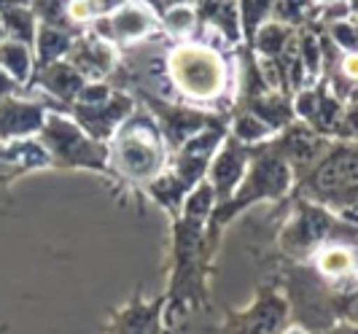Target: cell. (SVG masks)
<instances>
[{
    "mask_svg": "<svg viewBox=\"0 0 358 334\" xmlns=\"http://www.w3.org/2000/svg\"><path fill=\"white\" fill-rule=\"evenodd\" d=\"M318 270H321V275L331 278V281L348 278L350 272L358 270V251H350V248L342 246L323 248L318 253Z\"/></svg>",
    "mask_w": 358,
    "mask_h": 334,
    "instance_id": "obj_3",
    "label": "cell"
},
{
    "mask_svg": "<svg viewBox=\"0 0 358 334\" xmlns=\"http://www.w3.org/2000/svg\"><path fill=\"white\" fill-rule=\"evenodd\" d=\"M119 157H122L127 173L135 178L151 176L159 165V151L143 130H129L127 132V138H122V146H119Z\"/></svg>",
    "mask_w": 358,
    "mask_h": 334,
    "instance_id": "obj_2",
    "label": "cell"
},
{
    "mask_svg": "<svg viewBox=\"0 0 358 334\" xmlns=\"http://www.w3.org/2000/svg\"><path fill=\"white\" fill-rule=\"evenodd\" d=\"M342 73H345L350 81H358V54L356 52H350L342 60Z\"/></svg>",
    "mask_w": 358,
    "mask_h": 334,
    "instance_id": "obj_6",
    "label": "cell"
},
{
    "mask_svg": "<svg viewBox=\"0 0 358 334\" xmlns=\"http://www.w3.org/2000/svg\"><path fill=\"white\" fill-rule=\"evenodd\" d=\"M0 62L14 73V76H19V78H24V76H27V54L22 52L19 46H8V49H3V52H0Z\"/></svg>",
    "mask_w": 358,
    "mask_h": 334,
    "instance_id": "obj_4",
    "label": "cell"
},
{
    "mask_svg": "<svg viewBox=\"0 0 358 334\" xmlns=\"http://www.w3.org/2000/svg\"><path fill=\"white\" fill-rule=\"evenodd\" d=\"M92 14V0H71V17L87 19Z\"/></svg>",
    "mask_w": 358,
    "mask_h": 334,
    "instance_id": "obj_7",
    "label": "cell"
},
{
    "mask_svg": "<svg viewBox=\"0 0 358 334\" xmlns=\"http://www.w3.org/2000/svg\"><path fill=\"white\" fill-rule=\"evenodd\" d=\"M283 334H310V332H307V329H302V326H288Z\"/></svg>",
    "mask_w": 358,
    "mask_h": 334,
    "instance_id": "obj_10",
    "label": "cell"
},
{
    "mask_svg": "<svg viewBox=\"0 0 358 334\" xmlns=\"http://www.w3.org/2000/svg\"><path fill=\"white\" fill-rule=\"evenodd\" d=\"M192 25H194V17H192V11H186V8H176V11L167 14V27H170L173 33H178V36L189 33Z\"/></svg>",
    "mask_w": 358,
    "mask_h": 334,
    "instance_id": "obj_5",
    "label": "cell"
},
{
    "mask_svg": "<svg viewBox=\"0 0 358 334\" xmlns=\"http://www.w3.org/2000/svg\"><path fill=\"white\" fill-rule=\"evenodd\" d=\"M345 313H348V318H350L353 323H358V294L350 299V305H348V310H345Z\"/></svg>",
    "mask_w": 358,
    "mask_h": 334,
    "instance_id": "obj_9",
    "label": "cell"
},
{
    "mask_svg": "<svg viewBox=\"0 0 358 334\" xmlns=\"http://www.w3.org/2000/svg\"><path fill=\"white\" fill-rule=\"evenodd\" d=\"M170 73L189 97L210 100L224 89V62L221 57L205 46H180L170 54Z\"/></svg>",
    "mask_w": 358,
    "mask_h": 334,
    "instance_id": "obj_1",
    "label": "cell"
},
{
    "mask_svg": "<svg viewBox=\"0 0 358 334\" xmlns=\"http://www.w3.org/2000/svg\"><path fill=\"white\" fill-rule=\"evenodd\" d=\"M321 334H358V323H340V326L323 329Z\"/></svg>",
    "mask_w": 358,
    "mask_h": 334,
    "instance_id": "obj_8",
    "label": "cell"
}]
</instances>
